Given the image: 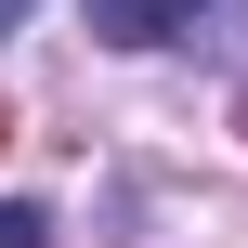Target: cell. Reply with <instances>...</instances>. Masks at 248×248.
<instances>
[{
  "instance_id": "6da1fadb",
  "label": "cell",
  "mask_w": 248,
  "mask_h": 248,
  "mask_svg": "<svg viewBox=\"0 0 248 248\" xmlns=\"http://www.w3.org/2000/svg\"><path fill=\"white\" fill-rule=\"evenodd\" d=\"M170 26H196V0H92V39H118V52L170 39Z\"/></svg>"
},
{
  "instance_id": "7a4b0ae2",
  "label": "cell",
  "mask_w": 248,
  "mask_h": 248,
  "mask_svg": "<svg viewBox=\"0 0 248 248\" xmlns=\"http://www.w3.org/2000/svg\"><path fill=\"white\" fill-rule=\"evenodd\" d=\"M39 235H52V222H39L26 196H0V248H39Z\"/></svg>"
},
{
  "instance_id": "3957f363",
  "label": "cell",
  "mask_w": 248,
  "mask_h": 248,
  "mask_svg": "<svg viewBox=\"0 0 248 248\" xmlns=\"http://www.w3.org/2000/svg\"><path fill=\"white\" fill-rule=\"evenodd\" d=\"M13 26H26V0H0V39H13Z\"/></svg>"
},
{
  "instance_id": "277c9868",
  "label": "cell",
  "mask_w": 248,
  "mask_h": 248,
  "mask_svg": "<svg viewBox=\"0 0 248 248\" xmlns=\"http://www.w3.org/2000/svg\"><path fill=\"white\" fill-rule=\"evenodd\" d=\"M0 144H13V105H0Z\"/></svg>"
}]
</instances>
